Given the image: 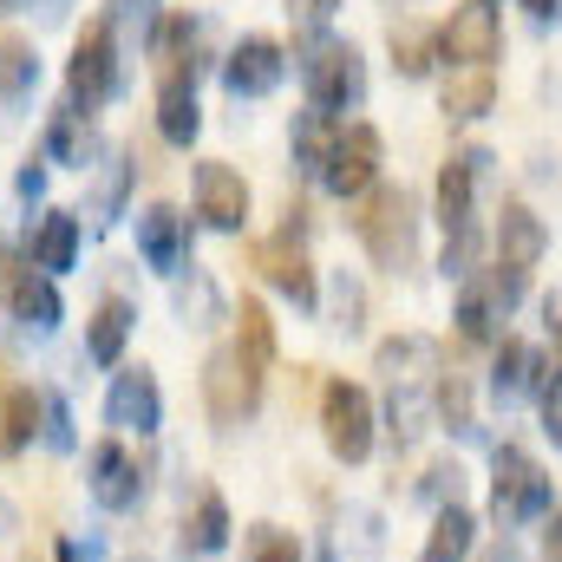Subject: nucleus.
Segmentation results:
<instances>
[{
    "instance_id": "obj_1",
    "label": "nucleus",
    "mask_w": 562,
    "mask_h": 562,
    "mask_svg": "<svg viewBox=\"0 0 562 562\" xmlns=\"http://www.w3.org/2000/svg\"><path fill=\"white\" fill-rule=\"evenodd\" d=\"M353 236L367 243V256L386 276H406L419 262V210L400 183H373L367 196H353Z\"/></svg>"
},
{
    "instance_id": "obj_2",
    "label": "nucleus",
    "mask_w": 562,
    "mask_h": 562,
    "mask_svg": "<svg viewBox=\"0 0 562 562\" xmlns=\"http://www.w3.org/2000/svg\"><path fill=\"white\" fill-rule=\"evenodd\" d=\"M301 92H307V112H327V119H340V112H353L360 99H367V59H360V46L353 40H340V33H314V40H301Z\"/></svg>"
},
{
    "instance_id": "obj_3",
    "label": "nucleus",
    "mask_w": 562,
    "mask_h": 562,
    "mask_svg": "<svg viewBox=\"0 0 562 562\" xmlns=\"http://www.w3.org/2000/svg\"><path fill=\"white\" fill-rule=\"evenodd\" d=\"M550 497H557V484H550V471H543L524 445H497V451H491V517H497L504 530L550 517Z\"/></svg>"
},
{
    "instance_id": "obj_4",
    "label": "nucleus",
    "mask_w": 562,
    "mask_h": 562,
    "mask_svg": "<svg viewBox=\"0 0 562 562\" xmlns=\"http://www.w3.org/2000/svg\"><path fill=\"white\" fill-rule=\"evenodd\" d=\"M373 425H380V413H373V393L360 380H327L321 386V438L340 464L373 458Z\"/></svg>"
},
{
    "instance_id": "obj_5",
    "label": "nucleus",
    "mask_w": 562,
    "mask_h": 562,
    "mask_svg": "<svg viewBox=\"0 0 562 562\" xmlns=\"http://www.w3.org/2000/svg\"><path fill=\"white\" fill-rule=\"evenodd\" d=\"M112 92H119V33L105 20H92L66 59V105L92 119L99 105H112Z\"/></svg>"
},
{
    "instance_id": "obj_6",
    "label": "nucleus",
    "mask_w": 562,
    "mask_h": 562,
    "mask_svg": "<svg viewBox=\"0 0 562 562\" xmlns=\"http://www.w3.org/2000/svg\"><path fill=\"white\" fill-rule=\"evenodd\" d=\"M301 216H307V210L294 203V210H288V229H281V236H262V243L249 249V262L262 269V281H269L276 294H288L301 314H314V307H321V281H314V262H307V249H301Z\"/></svg>"
},
{
    "instance_id": "obj_7",
    "label": "nucleus",
    "mask_w": 562,
    "mask_h": 562,
    "mask_svg": "<svg viewBox=\"0 0 562 562\" xmlns=\"http://www.w3.org/2000/svg\"><path fill=\"white\" fill-rule=\"evenodd\" d=\"M256 406H262V373L236 347H216L203 360V413H210V425L216 431H236Z\"/></svg>"
},
{
    "instance_id": "obj_8",
    "label": "nucleus",
    "mask_w": 562,
    "mask_h": 562,
    "mask_svg": "<svg viewBox=\"0 0 562 562\" xmlns=\"http://www.w3.org/2000/svg\"><path fill=\"white\" fill-rule=\"evenodd\" d=\"M380 164H386V144H380V132L373 125H340L334 132V150H327V164H321V190L327 196H340V203H353V196H367L373 190V177H380Z\"/></svg>"
},
{
    "instance_id": "obj_9",
    "label": "nucleus",
    "mask_w": 562,
    "mask_h": 562,
    "mask_svg": "<svg viewBox=\"0 0 562 562\" xmlns=\"http://www.w3.org/2000/svg\"><path fill=\"white\" fill-rule=\"evenodd\" d=\"M491 164L497 157L484 144H464V150L445 157V170H438V223H445V236L477 229V190L491 183Z\"/></svg>"
},
{
    "instance_id": "obj_10",
    "label": "nucleus",
    "mask_w": 562,
    "mask_h": 562,
    "mask_svg": "<svg viewBox=\"0 0 562 562\" xmlns=\"http://www.w3.org/2000/svg\"><path fill=\"white\" fill-rule=\"evenodd\" d=\"M497 53H504V20H497V7H491V0H458L451 20L438 26V59H451V72H458V66H484V72H491Z\"/></svg>"
},
{
    "instance_id": "obj_11",
    "label": "nucleus",
    "mask_w": 562,
    "mask_h": 562,
    "mask_svg": "<svg viewBox=\"0 0 562 562\" xmlns=\"http://www.w3.org/2000/svg\"><path fill=\"white\" fill-rule=\"evenodd\" d=\"M86 491H92V504H99V510H112V517L138 510V497H144L138 451H132L125 438H99V445L86 451Z\"/></svg>"
},
{
    "instance_id": "obj_12",
    "label": "nucleus",
    "mask_w": 562,
    "mask_h": 562,
    "mask_svg": "<svg viewBox=\"0 0 562 562\" xmlns=\"http://www.w3.org/2000/svg\"><path fill=\"white\" fill-rule=\"evenodd\" d=\"M105 425H112L119 438H150V431L164 425V393H157V373H150V367H119V373H112Z\"/></svg>"
},
{
    "instance_id": "obj_13",
    "label": "nucleus",
    "mask_w": 562,
    "mask_h": 562,
    "mask_svg": "<svg viewBox=\"0 0 562 562\" xmlns=\"http://www.w3.org/2000/svg\"><path fill=\"white\" fill-rule=\"evenodd\" d=\"M281 79H288V53H281V40H269V33H249V40L229 46V59H223L229 99H269Z\"/></svg>"
},
{
    "instance_id": "obj_14",
    "label": "nucleus",
    "mask_w": 562,
    "mask_h": 562,
    "mask_svg": "<svg viewBox=\"0 0 562 562\" xmlns=\"http://www.w3.org/2000/svg\"><path fill=\"white\" fill-rule=\"evenodd\" d=\"M196 216H203V229L236 236V229L249 223V183H243V170H229V164H196Z\"/></svg>"
},
{
    "instance_id": "obj_15",
    "label": "nucleus",
    "mask_w": 562,
    "mask_h": 562,
    "mask_svg": "<svg viewBox=\"0 0 562 562\" xmlns=\"http://www.w3.org/2000/svg\"><path fill=\"white\" fill-rule=\"evenodd\" d=\"M138 256L157 276H183V262H190V216L177 203L138 210Z\"/></svg>"
},
{
    "instance_id": "obj_16",
    "label": "nucleus",
    "mask_w": 562,
    "mask_h": 562,
    "mask_svg": "<svg viewBox=\"0 0 562 562\" xmlns=\"http://www.w3.org/2000/svg\"><path fill=\"white\" fill-rule=\"evenodd\" d=\"M543 249H550V229H543V216L530 210V203H504L497 210V269H517V276H530L537 262H543Z\"/></svg>"
},
{
    "instance_id": "obj_17",
    "label": "nucleus",
    "mask_w": 562,
    "mask_h": 562,
    "mask_svg": "<svg viewBox=\"0 0 562 562\" xmlns=\"http://www.w3.org/2000/svg\"><path fill=\"white\" fill-rule=\"evenodd\" d=\"M79 249H86V229H79L72 210H46V216L33 223V236H26V262H33L40 276L79 269Z\"/></svg>"
},
{
    "instance_id": "obj_18",
    "label": "nucleus",
    "mask_w": 562,
    "mask_h": 562,
    "mask_svg": "<svg viewBox=\"0 0 562 562\" xmlns=\"http://www.w3.org/2000/svg\"><path fill=\"white\" fill-rule=\"evenodd\" d=\"M203 132V105H196V72H164L157 79V138L190 150Z\"/></svg>"
},
{
    "instance_id": "obj_19",
    "label": "nucleus",
    "mask_w": 562,
    "mask_h": 562,
    "mask_svg": "<svg viewBox=\"0 0 562 562\" xmlns=\"http://www.w3.org/2000/svg\"><path fill=\"white\" fill-rule=\"evenodd\" d=\"M537 380H543V353H537L530 340L504 334V340H497V360H491V400H497V406H517V400L537 393Z\"/></svg>"
},
{
    "instance_id": "obj_20",
    "label": "nucleus",
    "mask_w": 562,
    "mask_h": 562,
    "mask_svg": "<svg viewBox=\"0 0 562 562\" xmlns=\"http://www.w3.org/2000/svg\"><path fill=\"white\" fill-rule=\"evenodd\" d=\"M132 327H138V307H132L125 294H105V301L92 307V321H86V360H92V367H119Z\"/></svg>"
},
{
    "instance_id": "obj_21",
    "label": "nucleus",
    "mask_w": 562,
    "mask_h": 562,
    "mask_svg": "<svg viewBox=\"0 0 562 562\" xmlns=\"http://www.w3.org/2000/svg\"><path fill=\"white\" fill-rule=\"evenodd\" d=\"M183 557H216V550H229V504H223V491L216 484H203L196 491V504L183 510Z\"/></svg>"
},
{
    "instance_id": "obj_22",
    "label": "nucleus",
    "mask_w": 562,
    "mask_h": 562,
    "mask_svg": "<svg viewBox=\"0 0 562 562\" xmlns=\"http://www.w3.org/2000/svg\"><path fill=\"white\" fill-rule=\"evenodd\" d=\"M497 105V79L484 72V66H458L451 79H445V92H438V112L451 119V125H471V119H484Z\"/></svg>"
},
{
    "instance_id": "obj_23",
    "label": "nucleus",
    "mask_w": 562,
    "mask_h": 562,
    "mask_svg": "<svg viewBox=\"0 0 562 562\" xmlns=\"http://www.w3.org/2000/svg\"><path fill=\"white\" fill-rule=\"evenodd\" d=\"M40 438V393L20 380H0V458H20Z\"/></svg>"
},
{
    "instance_id": "obj_24",
    "label": "nucleus",
    "mask_w": 562,
    "mask_h": 562,
    "mask_svg": "<svg viewBox=\"0 0 562 562\" xmlns=\"http://www.w3.org/2000/svg\"><path fill=\"white\" fill-rule=\"evenodd\" d=\"M380 373L393 386H431L438 380V347L425 334H400V340H380Z\"/></svg>"
},
{
    "instance_id": "obj_25",
    "label": "nucleus",
    "mask_w": 562,
    "mask_h": 562,
    "mask_svg": "<svg viewBox=\"0 0 562 562\" xmlns=\"http://www.w3.org/2000/svg\"><path fill=\"white\" fill-rule=\"evenodd\" d=\"M471 543H477V517L464 504H445L431 517V537H425L419 562H471Z\"/></svg>"
},
{
    "instance_id": "obj_26",
    "label": "nucleus",
    "mask_w": 562,
    "mask_h": 562,
    "mask_svg": "<svg viewBox=\"0 0 562 562\" xmlns=\"http://www.w3.org/2000/svg\"><path fill=\"white\" fill-rule=\"evenodd\" d=\"M236 353L269 380V367H276V321H269V307L256 294H243V307H236Z\"/></svg>"
},
{
    "instance_id": "obj_27",
    "label": "nucleus",
    "mask_w": 562,
    "mask_h": 562,
    "mask_svg": "<svg viewBox=\"0 0 562 562\" xmlns=\"http://www.w3.org/2000/svg\"><path fill=\"white\" fill-rule=\"evenodd\" d=\"M334 132H340V119H327V112H294L288 150H294V170H301V177H321V164H327V150H334Z\"/></svg>"
},
{
    "instance_id": "obj_28",
    "label": "nucleus",
    "mask_w": 562,
    "mask_h": 562,
    "mask_svg": "<svg viewBox=\"0 0 562 562\" xmlns=\"http://www.w3.org/2000/svg\"><path fill=\"white\" fill-rule=\"evenodd\" d=\"M33 86H40V53H33V40L7 33V40H0V99H7V105H26Z\"/></svg>"
},
{
    "instance_id": "obj_29",
    "label": "nucleus",
    "mask_w": 562,
    "mask_h": 562,
    "mask_svg": "<svg viewBox=\"0 0 562 562\" xmlns=\"http://www.w3.org/2000/svg\"><path fill=\"white\" fill-rule=\"evenodd\" d=\"M46 164H72V170H92V119L86 112H59L46 125Z\"/></svg>"
},
{
    "instance_id": "obj_30",
    "label": "nucleus",
    "mask_w": 562,
    "mask_h": 562,
    "mask_svg": "<svg viewBox=\"0 0 562 562\" xmlns=\"http://www.w3.org/2000/svg\"><path fill=\"white\" fill-rule=\"evenodd\" d=\"M386 46H393V72H400V79H425L431 59H438V33L419 26V20H393Z\"/></svg>"
},
{
    "instance_id": "obj_31",
    "label": "nucleus",
    "mask_w": 562,
    "mask_h": 562,
    "mask_svg": "<svg viewBox=\"0 0 562 562\" xmlns=\"http://www.w3.org/2000/svg\"><path fill=\"white\" fill-rule=\"evenodd\" d=\"M431 406H438V419L451 425L458 438L477 431V406H471V380H464V373H438V380H431Z\"/></svg>"
},
{
    "instance_id": "obj_32",
    "label": "nucleus",
    "mask_w": 562,
    "mask_h": 562,
    "mask_svg": "<svg viewBox=\"0 0 562 562\" xmlns=\"http://www.w3.org/2000/svg\"><path fill=\"white\" fill-rule=\"evenodd\" d=\"M177 314H183V327H216L223 294H216V281L203 276V269H190V281L177 276Z\"/></svg>"
},
{
    "instance_id": "obj_33",
    "label": "nucleus",
    "mask_w": 562,
    "mask_h": 562,
    "mask_svg": "<svg viewBox=\"0 0 562 562\" xmlns=\"http://www.w3.org/2000/svg\"><path fill=\"white\" fill-rule=\"evenodd\" d=\"M132 177H138V164L119 150V157L105 164L99 190H92V216H99V223H119V216H125V190H132Z\"/></svg>"
},
{
    "instance_id": "obj_34",
    "label": "nucleus",
    "mask_w": 562,
    "mask_h": 562,
    "mask_svg": "<svg viewBox=\"0 0 562 562\" xmlns=\"http://www.w3.org/2000/svg\"><path fill=\"white\" fill-rule=\"evenodd\" d=\"M243 562H307V557H301V537H294V530H281V524H249Z\"/></svg>"
},
{
    "instance_id": "obj_35",
    "label": "nucleus",
    "mask_w": 562,
    "mask_h": 562,
    "mask_svg": "<svg viewBox=\"0 0 562 562\" xmlns=\"http://www.w3.org/2000/svg\"><path fill=\"white\" fill-rule=\"evenodd\" d=\"M334 327L340 334H360L367 327V288L353 276H334Z\"/></svg>"
},
{
    "instance_id": "obj_36",
    "label": "nucleus",
    "mask_w": 562,
    "mask_h": 562,
    "mask_svg": "<svg viewBox=\"0 0 562 562\" xmlns=\"http://www.w3.org/2000/svg\"><path fill=\"white\" fill-rule=\"evenodd\" d=\"M164 20V0H105V26H132V33H150Z\"/></svg>"
},
{
    "instance_id": "obj_37",
    "label": "nucleus",
    "mask_w": 562,
    "mask_h": 562,
    "mask_svg": "<svg viewBox=\"0 0 562 562\" xmlns=\"http://www.w3.org/2000/svg\"><path fill=\"white\" fill-rule=\"evenodd\" d=\"M40 438L53 445V451H72V413H66V400L59 393H40Z\"/></svg>"
},
{
    "instance_id": "obj_38",
    "label": "nucleus",
    "mask_w": 562,
    "mask_h": 562,
    "mask_svg": "<svg viewBox=\"0 0 562 562\" xmlns=\"http://www.w3.org/2000/svg\"><path fill=\"white\" fill-rule=\"evenodd\" d=\"M537 400H543V431L562 445V360H557V367H543V380H537Z\"/></svg>"
},
{
    "instance_id": "obj_39",
    "label": "nucleus",
    "mask_w": 562,
    "mask_h": 562,
    "mask_svg": "<svg viewBox=\"0 0 562 562\" xmlns=\"http://www.w3.org/2000/svg\"><path fill=\"white\" fill-rule=\"evenodd\" d=\"M458 484H464V464H458V458H438V464L425 471V497H438V510L458 504Z\"/></svg>"
},
{
    "instance_id": "obj_40",
    "label": "nucleus",
    "mask_w": 562,
    "mask_h": 562,
    "mask_svg": "<svg viewBox=\"0 0 562 562\" xmlns=\"http://www.w3.org/2000/svg\"><path fill=\"white\" fill-rule=\"evenodd\" d=\"M334 7H340V0H288V20H294V33H301V40H314V33H327Z\"/></svg>"
},
{
    "instance_id": "obj_41",
    "label": "nucleus",
    "mask_w": 562,
    "mask_h": 562,
    "mask_svg": "<svg viewBox=\"0 0 562 562\" xmlns=\"http://www.w3.org/2000/svg\"><path fill=\"white\" fill-rule=\"evenodd\" d=\"M20 196H26V203L46 196V157H26V170H20Z\"/></svg>"
},
{
    "instance_id": "obj_42",
    "label": "nucleus",
    "mask_w": 562,
    "mask_h": 562,
    "mask_svg": "<svg viewBox=\"0 0 562 562\" xmlns=\"http://www.w3.org/2000/svg\"><path fill=\"white\" fill-rule=\"evenodd\" d=\"M543 562H562V510L543 517Z\"/></svg>"
},
{
    "instance_id": "obj_43",
    "label": "nucleus",
    "mask_w": 562,
    "mask_h": 562,
    "mask_svg": "<svg viewBox=\"0 0 562 562\" xmlns=\"http://www.w3.org/2000/svg\"><path fill=\"white\" fill-rule=\"evenodd\" d=\"M59 562H92L99 557V543H79V537H59V550H53Z\"/></svg>"
},
{
    "instance_id": "obj_44",
    "label": "nucleus",
    "mask_w": 562,
    "mask_h": 562,
    "mask_svg": "<svg viewBox=\"0 0 562 562\" xmlns=\"http://www.w3.org/2000/svg\"><path fill=\"white\" fill-rule=\"evenodd\" d=\"M524 7H530V20H557L562 13V0H524Z\"/></svg>"
},
{
    "instance_id": "obj_45",
    "label": "nucleus",
    "mask_w": 562,
    "mask_h": 562,
    "mask_svg": "<svg viewBox=\"0 0 562 562\" xmlns=\"http://www.w3.org/2000/svg\"><path fill=\"white\" fill-rule=\"evenodd\" d=\"M484 562H524V557H517V550H510V537H504V543H491V550H484Z\"/></svg>"
},
{
    "instance_id": "obj_46",
    "label": "nucleus",
    "mask_w": 562,
    "mask_h": 562,
    "mask_svg": "<svg viewBox=\"0 0 562 562\" xmlns=\"http://www.w3.org/2000/svg\"><path fill=\"white\" fill-rule=\"evenodd\" d=\"M386 7H419V0H386Z\"/></svg>"
},
{
    "instance_id": "obj_47",
    "label": "nucleus",
    "mask_w": 562,
    "mask_h": 562,
    "mask_svg": "<svg viewBox=\"0 0 562 562\" xmlns=\"http://www.w3.org/2000/svg\"><path fill=\"white\" fill-rule=\"evenodd\" d=\"M7 7H20V0H0V13H7Z\"/></svg>"
},
{
    "instance_id": "obj_48",
    "label": "nucleus",
    "mask_w": 562,
    "mask_h": 562,
    "mask_svg": "<svg viewBox=\"0 0 562 562\" xmlns=\"http://www.w3.org/2000/svg\"><path fill=\"white\" fill-rule=\"evenodd\" d=\"M20 562H33V557H20Z\"/></svg>"
}]
</instances>
